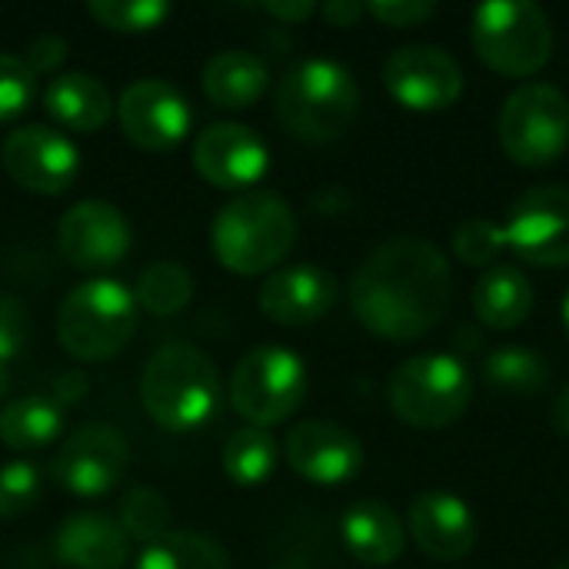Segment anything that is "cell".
I'll use <instances>...</instances> for the list:
<instances>
[{
  "instance_id": "1",
  "label": "cell",
  "mask_w": 569,
  "mask_h": 569,
  "mask_svg": "<svg viewBox=\"0 0 569 569\" xmlns=\"http://www.w3.org/2000/svg\"><path fill=\"white\" fill-rule=\"evenodd\" d=\"M453 297V273L437 243L393 237L373 247L350 280L353 317L377 337L410 343L437 330Z\"/></svg>"
},
{
  "instance_id": "2",
  "label": "cell",
  "mask_w": 569,
  "mask_h": 569,
  "mask_svg": "<svg viewBox=\"0 0 569 569\" xmlns=\"http://www.w3.org/2000/svg\"><path fill=\"white\" fill-rule=\"evenodd\" d=\"M297 243V217L273 190H247L223 203L210 223V250L223 270L260 277L280 270Z\"/></svg>"
},
{
  "instance_id": "3",
  "label": "cell",
  "mask_w": 569,
  "mask_h": 569,
  "mask_svg": "<svg viewBox=\"0 0 569 569\" xmlns=\"http://www.w3.org/2000/svg\"><path fill=\"white\" fill-rule=\"evenodd\" d=\"M220 393L217 363L190 343L160 347L140 373V403L167 433H190L210 423L220 410Z\"/></svg>"
},
{
  "instance_id": "4",
  "label": "cell",
  "mask_w": 569,
  "mask_h": 569,
  "mask_svg": "<svg viewBox=\"0 0 569 569\" xmlns=\"http://www.w3.org/2000/svg\"><path fill=\"white\" fill-rule=\"evenodd\" d=\"M360 113V87L337 60H300L277 87V120L303 143L340 140Z\"/></svg>"
},
{
  "instance_id": "5",
  "label": "cell",
  "mask_w": 569,
  "mask_h": 569,
  "mask_svg": "<svg viewBox=\"0 0 569 569\" xmlns=\"http://www.w3.org/2000/svg\"><path fill=\"white\" fill-rule=\"evenodd\" d=\"M140 307L120 280L97 277L77 283L57 310V340L80 363L117 357L137 333Z\"/></svg>"
},
{
  "instance_id": "6",
  "label": "cell",
  "mask_w": 569,
  "mask_h": 569,
  "mask_svg": "<svg viewBox=\"0 0 569 569\" xmlns=\"http://www.w3.org/2000/svg\"><path fill=\"white\" fill-rule=\"evenodd\" d=\"M470 40L477 57L500 77H533L553 57V27L530 0H490L477 7Z\"/></svg>"
},
{
  "instance_id": "7",
  "label": "cell",
  "mask_w": 569,
  "mask_h": 569,
  "mask_svg": "<svg viewBox=\"0 0 569 569\" xmlns=\"http://www.w3.org/2000/svg\"><path fill=\"white\" fill-rule=\"evenodd\" d=\"M473 380L450 353H420L390 377V410L413 430H447L467 410Z\"/></svg>"
},
{
  "instance_id": "8",
  "label": "cell",
  "mask_w": 569,
  "mask_h": 569,
  "mask_svg": "<svg viewBox=\"0 0 569 569\" xmlns=\"http://www.w3.org/2000/svg\"><path fill=\"white\" fill-rule=\"evenodd\" d=\"M307 387L310 380L303 360L280 343H263L237 360L227 393L230 407L250 427L270 430L300 410Z\"/></svg>"
},
{
  "instance_id": "9",
  "label": "cell",
  "mask_w": 569,
  "mask_h": 569,
  "mask_svg": "<svg viewBox=\"0 0 569 569\" xmlns=\"http://www.w3.org/2000/svg\"><path fill=\"white\" fill-rule=\"evenodd\" d=\"M497 133L513 163L550 167L569 143V100L553 83H523L507 97Z\"/></svg>"
},
{
  "instance_id": "10",
  "label": "cell",
  "mask_w": 569,
  "mask_h": 569,
  "mask_svg": "<svg viewBox=\"0 0 569 569\" xmlns=\"http://www.w3.org/2000/svg\"><path fill=\"white\" fill-rule=\"evenodd\" d=\"M0 163L17 187L30 193L57 197L70 190V183L77 180L80 150L63 130L47 123H27L7 133L0 147Z\"/></svg>"
},
{
  "instance_id": "11",
  "label": "cell",
  "mask_w": 569,
  "mask_h": 569,
  "mask_svg": "<svg viewBox=\"0 0 569 569\" xmlns=\"http://www.w3.org/2000/svg\"><path fill=\"white\" fill-rule=\"evenodd\" d=\"M507 250L533 267L569 263V190L560 183L530 187L510 210L503 227Z\"/></svg>"
},
{
  "instance_id": "12",
  "label": "cell",
  "mask_w": 569,
  "mask_h": 569,
  "mask_svg": "<svg viewBox=\"0 0 569 569\" xmlns=\"http://www.w3.org/2000/svg\"><path fill=\"white\" fill-rule=\"evenodd\" d=\"M127 463H130L127 440L107 423H87L57 447L50 477L67 493L93 500L110 493L123 480Z\"/></svg>"
},
{
  "instance_id": "13",
  "label": "cell",
  "mask_w": 569,
  "mask_h": 569,
  "mask_svg": "<svg viewBox=\"0 0 569 569\" xmlns=\"http://www.w3.org/2000/svg\"><path fill=\"white\" fill-rule=\"evenodd\" d=\"M383 87L400 107L413 113H437L460 100L463 70L443 47L410 43L383 63Z\"/></svg>"
},
{
  "instance_id": "14",
  "label": "cell",
  "mask_w": 569,
  "mask_h": 569,
  "mask_svg": "<svg viewBox=\"0 0 569 569\" xmlns=\"http://www.w3.org/2000/svg\"><path fill=\"white\" fill-rule=\"evenodd\" d=\"M117 120L123 137L140 150H170L190 133L193 110L170 80L140 77L123 87L117 100Z\"/></svg>"
},
{
  "instance_id": "15",
  "label": "cell",
  "mask_w": 569,
  "mask_h": 569,
  "mask_svg": "<svg viewBox=\"0 0 569 569\" xmlns=\"http://www.w3.org/2000/svg\"><path fill=\"white\" fill-rule=\"evenodd\" d=\"M133 230L120 207L107 200H80L63 210L57 223V247L63 260L77 270L100 273L123 263L130 253Z\"/></svg>"
},
{
  "instance_id": "16",
  "label": "cell",
  "mask_w": 569,
  "mask_h": 569,
  "mask_svg": "<svg viewBox=\"0 0 569 569\" xmlns=\"http://www.w3.org/2000/svg\"><path fill=\"white\" fill-rule=\"evenodd\" d=\"M193 167L197 173L217 190H240L247 193L257 187L270 170V147L263 137L233 120H220L203 127L193 143Z\"/></svg>"
},
{
  "instance_id": "17",
  "label": "cell",
  "mask_w": 569,
  "mask_h": 569,
  "mask_svg": "<svg viewBox=\"0 0 569 569\" xmlns=\"http://www.w3.org/2000/svg\"><path fill=\"white\" fill-rule=\"evenodd\" d=\"M290 470L313 487L350 483L363 467V443L333 420H303L283 440Z\"/></svg>"
},
{
  "instance_id": "18",
  "label": "cell",
  "mask_w": 569,
  "mask_h": 569,
  "mask_svg": "<svg viewBox=\"0 0 569 569\" xmlns=\"http://www.w3.org/2000/svg\"><path fill=\"white\" fill-rule=\"evenodd\" d=\"M413 543L440 563H457L463 560L473 543H477V517L467 500L447 490H430L420 493L410 503L407 517Z\"/></svg>"
},
{
  "instance_id": "19",
  "label": "cell",
  "mask_w": 569,
  "mask_h": 569,
  "mask_svg": "<svg viewBox=\"0 0 569 569\" xmlns=\"http://www.w3.org/2000/svg\"><path fill=\"white\" fill-rule=\"evenodd\" d=\"M257 300L267 320L280 327H307L327 317L337 303V280L317 263H293L267 273Z\"/></svg>"
},
{
  "instance_id": "20",
  "label": "cell",
  "mask_w": 569,
  "mask_h": 569,
  "mask_svg": "<svg viewBox=\"0 0 569 569\" xmlns=\"http://www.w3.org/2000/svg\"><path fill=\"white\" fill-rule=\"evenodd\" d=\"M53 553L67 569H123L130 560V537L120 520L83 510L60 523Z\"/></svg>"
},
{
  "instance_id": "21",
  "label": "cell",
  "mask_w": 569,
  "mask_h": 569,
  "mask_svg": "<svg viewBox=\"0 0 569 569\" xmlns=\"http://www.w3.org/2000/svg\"><path fill=\"white\" fill-rule=\"evenodd\" d=\"M340 537L350 557L363 567H390L407 547V530L390 503L360 500L340 520Z\"/></svg>"
},
{
  "instance_id": "22",
  "label": "cell",
  "mask_w": 569,
  "mask_h": 569,
  "mask_svg": "<svg viewBox=\"0 0 569 569\" xmlns=\"http://www.w3.org/2000/svg\"><path fill=\"white\" fill-rule=\"evenodd\" d=\"M43 110L53 123L70 133H93L113 113V97L107 83L93 73H60L43 90Z\"/></svg>"
},
{
  "instance_id": "23",
  "label": "cell",
  "mask_w": 569,
  "mask_h": 569,
  "mask_svg": "<svg viewBox=\"0 0 569 569\" xmlns=\"http://www.w3.org/2000/svg\"><path fill=\"white\" fill-rule=\"evenodd\" d=\"M203 93L220 110H247L270 87V67L250 50H220L203 63Z\"/></svg>"
},
{
  "instance_id": "24",
  "label": "cell",
  "mask_w": 569,
  "mask_h": 569,
  "mask_svg": "<svg viewBox=\"0 0 569 569\" xmlns=\"http://www.w3.org/2000/svg\"><path fill=\"white\" fill-rule=\"evenodd\" d=\"M533 310V287L520 267L493 263L473 287V313L490 330H517Z\"/></svg>"
},
{
  "instance_id": "25",
  "label": "cell",
  "mask_w": 569,
  "mask_h": 569,
  "mask_svg": "<svg viewBox=\"0 0 569 569\" xmlns=\"http://www.w3.org/2000/svg\"><path fill=\"white\" fill-rule=\"evenodd\" d=\"M63 433V410L50 397H20L0 407V443L17 453L47 450Z\"/></svg>"
},
{
  "instance_id": "26",
  "label": "cell",
  "mask_w": 569,
  "mask_h": 569,
  "mask_svg": "<svg viewBox=\"0 0 569 569\" xmlns=\"http://www.w3.org/2000/svg\"><path fill=\"white\" fill-rule=\"evenodd\" d=\"M220 460H223V473L237 487H260L273 477L277 460H280V447H277L270 430L240 427L227 437Z\"/></svg>"
},
{
  "instance_id": "27",
  "label": "cell",
  "mask_w": 569,
  "mask_h": 569,
  "mask_svg": "<svg viewBox=\"0 0 569 569\" xmlns=\"http://www.w3.org/2000/svg\"><path fill=\"white\" fill-rule=\"evenodd\" d=\"M133 569H230V557L210 537L170 530L163 540L143 547Z\"/></svg>"
},
{
  "instance_id": "28",
  "label": "cell",
  "mask_w": 569,
  "mask_h": 569,
  "mask_svg": "<svg viewBox=\"0 0 569 569\" xmlns=\"http://www.w3.org/2000/svg\"><path fill=\"white\" fill-rule=\"evenodd\" d=\"M193 297V277L177 260H157L143 267L133 287L137 307H143L153 317H177Z\"/></svg>"
},
{
  "instance_id": "29",
  "label": "cell",
  "mask_w": 569,
  "mask_h": 569,
  "mask_svg": "<svg viewBox=\"0 0 569 569\" xmlns=\"http://www.w3.org/2000/svg\"><path fill=\"white\" fill-rule=\"evenodd\" d=\"M483 380L503 393L533 397L550 383V363L527 347H500L483 360Z\"/></svg>"
},
{
  "instance_id": "30",
  "label": "cell",
  "mask_w": 569,
  "mask_h": 569,
  "mask_svg": "<svg viewBox=\"0 0 569 569\" xmlns=\"http://www.w3.org/2000/svg\"><path fill=\"white\" fill-rule=\"evenodd\" d=\"M120 527L130 540H140L150 547L170 533V507L157 490L133 487L120 500Z\"/></svg>"
},
{
  "instance_id": "31",
  "label": "cell",
  "mask_w": 569,
  "mask_h": 569,
  "mask_svg": "<svg viewBox=\"0 0 569 569\" xmlns=\"http://www.w3.org/2000/svg\"><path fill=\"white\" fill-rule=\"evenodd\" d=\"M87 10L100 27L117 33H147L170 17V3L163 0H90Z\"/></svg>"
},
{
  "instance_id": "32",
  "label": "cell",
  "mask_w": 569,
  "mask_h": 569,
  "mask_svg": "<svg viewBox=\"0 0 569 569\" xmlns=\"http://www.w3.org/2000/svg\"><path fill=\"white\" fill-rule=\"evenodd\" d=\"M507 250L503 240V227L490 223V220H467L457 227L453 233V253L460 257V263L467 267H493V260Z\"/></svg>"
},
{
  "instance_id": "33",
  "label": "cell",
  "mask_w": 569,
  "mask_h": 569,
  "mask_svg": "<svg viewBox=\"0 0 569 569\" xmlns=\"http://www.w3.org/2000/svg\"><path fill=\"white\" fill-rule=\"evenodd\" d=\"M40 490H43V480L33 463L13 460L0 467V517H20L33 510V503L40 500Z\"/></svg>"
},
{
  "instance_id": "34",
  "label": "cell",
  "mask_w": 569,
  "mask_h": 569,
  "mask_svg": "<svg viewBox=\"0 0 569 569\" xmlns=\"http://www.w3.org/2000/svg\"><path fill=\"white\" fill-rule=\"evenodd\" d=\"M37 93V77L17 53L0 50V120L20 117Z\"/></svg>"
},
{
  "instance_id": "35",
  "label": "cell",
  "mask_w": 569,
  "mask_h": 569,
  "mask_svg": "<svg viewBox=\"0 0 569 569\" xmlns=\"http://www.w3.org/2000/svg\"><path fill=\"white\" fill-rule=\"evenodd\" d=\"M30 343V310L10 297L0 293V363L20 357Z\"/></svg>"
},
{
  "instance_id": "36",
  "label": "cell",
  "mask_w": 569,
  "mask_h": 569,
  "mask_svg": "<svg viewBox=\"0 0 569 569\" xmlns=\"http://www.w3.org/2000/svg\"><path fill=\"white\" fill-rule=\"evenodd\" d=\"M367 13L383 27L410 30V27L427 23L437 13V3H430V0H377V3H367Z\"/></svg>"
},
{
  "instance_id": "37",
  "label": "cell",
  "mask_w": 569,
  "mask_h": 569,
  "mask_svg": "<svg viewBox=\"0 0 569 569\" xmlns=\"http://www.w3.org/2000/svg\"><path fill=\"white\" fill-rule=\"evenodd\" d=\"M63 60H67V40L60 33H40V37H33L30 47H27V57H23V63L33 70V77L53 73Z\"/></svg>"
},
{
  "instance_id": "38",
  "label": "cell",
  "mask_w": 569,
  "mask_h": 569,
  "mask_svg": "<svg viewBox=\"0 0 569 569\" xmlns=\"http://www.w3.org/2000/svg\"><path fill=\"white\" fill-rule=\"evenodd\" d=\"M320 17L330 27H353L360 17H367V3H357V0H330V3L320 7Z\"/></svg>"
},
{
  "instance_id": "39",
  "label": "cell",
  "mask_w": 569,
  "mask_h": 569,
  "mask_svg": "<svg viewBox=\"0 0 569 569\" xmlns=\"http://www.w3.org/2000/svg\"><path fill=\"white\" fill-rule=\"evenodd\" d=\"M263 10L277 20L300 23V20L317 13V3H310V0H270V3H263Z\"/></svg>"
},
{
  "instance_id": "40",
  "label": "cell",
  "mask_w": 569,
  "mask_h": 569,
  "mask_svg": "<svg viewBox=\"0 0 569 569\" xmlns=\"http://www.w3.org/2000/svg\"><path fill=\"white\" fill-rule=\"evenodd\" d=\"M53 393H57L60 403H77L87 393V377L83 373H60L57 383H53Z\"/></svg>"
},
{
  "instance_id": "41",
  "label": "cell",
  "mask_w": 569,
  "mask_h": 569,
  "mask_svg": "<svg viewBox=\"0 0 569 569\" xmlns=\"http://www.w3.org/2000/svg\"><path fill=\"white\" fill-rule=\"evenodd\" d=\"M553 427L560 437H569V387L560 393L557 407H553Z\"/></svg>"
},
{
  "instance_id": "42",
  "label": "cell",
  "mask_w": 569,
  "mask_h": 569,
  "mask_svg": "<svg viewBox=\"0 0 569 569\" xmlns=\"http://www.w3.org/2000/svg\"><path fill=\"white\" fill-rule=\"evenodd\" d=\"M7 390H10V373H7V367L0 363V400L7 397Z\"/></svg>"
},
{
  "instance_id": "43",
  "label": "cell",
  "mask_w": 569,
  "mask_h": 569,
  "mask_svg": "<svg viewBox=\"0 0 569 569\" xmlns=\"http://www.w3.org/2000/svg\"><path fill=\"white\" fill-rule=\"evenodd\" d=\"M563 327H567V333H569V287H567V297H563Z\"/></svg>"
},
{
  "instance_id": "44",
  "label": "cell",
  "mask_w": 569,
  "mask_h": 569,
  "mask_svg": "<svg viewBox=\"0 0 569 569\" xmlns=\"http://www.w3.org/2000/svg\"><path fill=\"white\" fill-rule=\"evenodd\" d=\"M560 569H569V560H567V563H563V567H560Z\"/></svg>"
}]
</instances>
